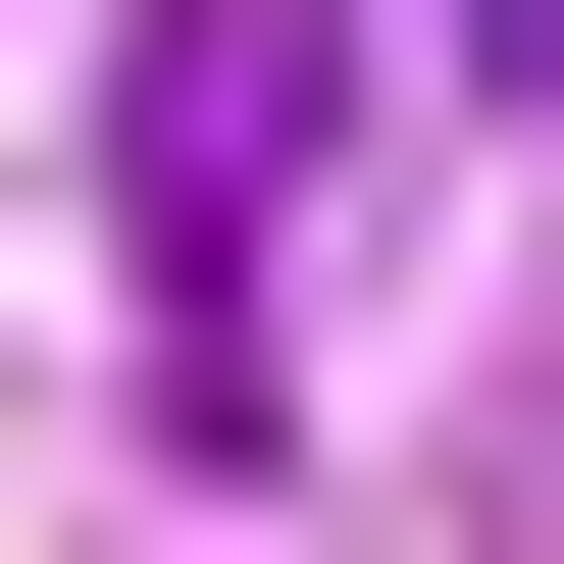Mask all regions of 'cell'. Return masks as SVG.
<instances>
[{"label": "cell", "instance_id": "1", "mask_svg": "<svg viewBox=\"0 0 564 564\" xmlns=\"http://www.w3.org/2000/svg\"><path fill=\"white\" fill-rule=\"evenodd\" d=\"M104 257H154L206 411H308V308H359V0H154L104 52Z\"/></svg>", "mask_w": 564, "mask_h": 564}, {"label": "cell", "instance_id": "2", "mask_svg": "<svg viewBox=\"0 0 564 564\" xmlns=\"http://www.w3.org/2000/svg\"><path fill=\"white\" fill-rule=\"evenodd\" d=\"M513 104H564V0H513Z\"/></svg>", "mask_w": 564, "mask_h": 564}]
</instances>
